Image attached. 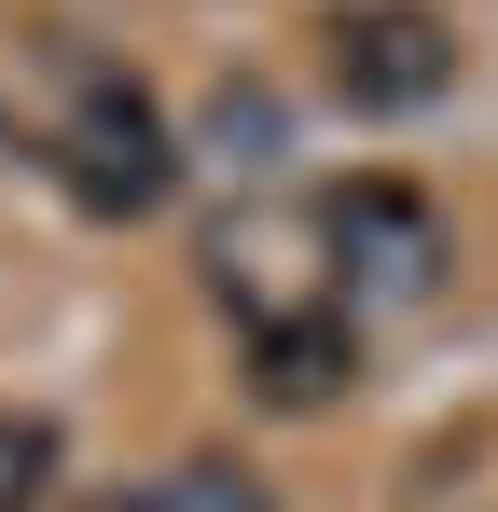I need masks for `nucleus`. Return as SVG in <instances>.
<instances>
[{
    "instance_id": "nucleus-1",
    "label": "nucleus",
    "mask_w": 498,
    "mask_h": 512,
    "mask_svg": "<svg viewBox=\"0 0 498 512\" xmlns=\"http://www.w3.org/2000/svg\"><path fill=\"white\" fill-rule=\"evenodd\" d=\"M56 180H70L83 222H153L180 194V139H166V111L139 84H83L70 125H56Z\"/></svg>"
},
{
    "instance_id": "nucleus-2",
    "label": "nucleus",
    "mask_w": 498,
    "mask_h": 512,
    "mask_svg": "<svg viewBox=\"0 0 498 512\" xmlns=\"http://www.w3.org/2000/svg\"><path fill=\"white\" fill-rule=\"evenodd\" d=\"M319 236H332V263H346V291H360V305H429V291H443V263H457L443 208H429L415 180H332Z\"/></svg>"
},
{
    "instance_id": "nucleus-3",
    "label": "nucleus",
    "mask_w": 498,
    "mask_h": 512,
    "mask_svg": "<svg viewBox=\"0 0 498 512\" xmlns=\"http://www.w3.org/2000/svg\"><path fill=\"white\" fill-rule=\"evenodd\" d=\"M319 70H332L346 111H429V97L457 84V28L415 14V0H360V14L319 28Z\"/></svg>"
},
{
    "instance_id": "nucleus-4",
    "label": "nucleus",
    "mask_w": 498,
    "mask_h": 512,
    "mask_svg": "<svg viewBox=\"0 0 498 512\" xmlns=\"http://www.w3.org/2000/svg\"><path fill=\"white\" fill-rule=\"evenodd\" d=\"M249 388H263L277 416H332V402L360 388V319H346V305H277V319H249Z\"/></svg>"
},
{
    "instance_id": "nucleus-5",
    "label": "nucleus",
    "mask_w": 498,
    "mask_h": 512,
    "mask_svg": "<svg viewBox=\"0 0 498 512\" xmlns=\"http://www.w3.org/2000/svg\"><path fill=\"white\" fill-rule=\"evenodd\" d=\"M56 485V416H0V512H28Z\"/></svg>"
},
{
    "instance_id": "nucleus-6",
    "label": "nucleus",
    "mask_w": 498,
    "mask_h": 512,
    "mask_svg": "<svg viewBox=\"0 0 498 512\" xmlns=\"http://www.w3.org/2000/svg\"><path fill=\"white\" fill-rule=\"evenodd\" d=\"M153 512H277V499H263L249 471H222V457H194V471H166V485H153Z\"/></svg>"
},
{
    "instance_id": "nucleus-7",
    "label": "nucleus",
    "mask_w": 498,
    "mask_h": 512,
    "mask_svg": "<svg viewBox=\"0 0 498 512\" xmlns=\"http://www.w3.org/2000/svg\"><path fill=\"white\" fill-rule=\"evenodd\" d=\"M97 512H153V485H111V499H97Z\"/></svg>"
}]
</instances>
